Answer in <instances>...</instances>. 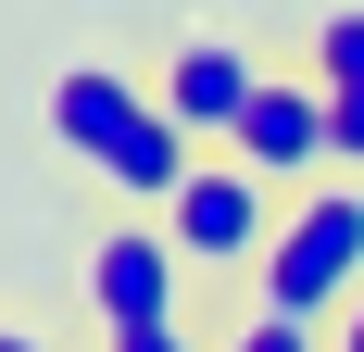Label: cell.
Instances as JSON below:
<instances>
[{"mask_svg": "<svg viewBox=\"0 0 364 352\" xmlns=\"http://www.w3.org/2000/svg\"><path fill=\"white\" fill-rule=\"evenodd\" d=\"M50 139L75 151V164H101L126 202H176L188 164H201V139H188L176 113H164V88H139V76H113V63H63L50 76Z\"/></svg>", "mask_w": 364, "mask_h": 352, "instance_id": "6da1fadb", "label": "cell"}, {"mask_svg": "<svg viewBox=\"0 0 364 352\" xmlns=\"http://www.w3.org/2000/svg\"><path fill=\"white\" fill-rule=\"evenodd\" d=\"M352 289H364V176H314V189H289V214H277V252H264L252 302L327 327Z\"/></svg>", "mask_w": 364, "mask_h": 352, "instance_id": "7a4b0ae2", "label": "cell"}, {"mask_svg": "<svg viewBox=\"0 0 364 352\" xmlns=\"http://www.w3.org/2000/svg\"><path fill=\"white\" fill-rule=\"evenodd\" d=\"M277 214H289V189H277V176H252L239 151H201V164H188V189L164 202V227H176L188 277H239V289H252L264 252H277Z\"/></svg>", "mask_w": 364, "mask_h": 352, "instance_id": "3957f363", "label": "cell"}, {"mask_svg": "<svg viewBox=\"0 0 364 352\" xmlns=\"http://www.w3.org/2000/svg\"><path fill=\"white\" fill-rule=\"evenodd\" d=\"M239 164L252 176H277V189H314V176H339V88L314 63H264V88H252V113H239Z\"/></svg>", "mask_w": 364, "mask_h": 352, "instance_id": "277c9868", "label": "cell"}, {"mask_svg": "<svg viewBox=\"0 0 364 352\" xmlns=\"http://www.w3.org/2000/svg\"><path fill=\"white\" fill-rule=\"evenodd\" d=\"M176 302H188V252L164 214H126L88 239V327H176Z\"/></svg>", "mask_w": 364, "mask_h": 352, "instance_id": "5b68a950", "label": "cell"}, {"mask_svg": "<svg viewBox=\"0 0 364 352\" xmlns=\"http://www.w3.org/2000/svg\"><path fill=\"white\" fill-rule=\"evenodd\" d=\"M252 88H264V63L239 51V38H176V63H164V113H176L188 139H239V113H252Z\"/></svg>", "mask_w": 364, "mask_h": 352, "instance_id": "8992f818", "label": "cell"}, {"mask_svg": "<svg viewBox=\"0 0 364 352\" xmlns=\"http://www.w3.org/2000/svg\"><path fill=\"white\" fill-rule=\"evenodd\" d=\"M214 352H327V327H301V315H264V302H239V327H226Z\"/></svg>", "mask_w": 364, "mask_h": 352, "instance_id": "52a82bcc", "label": "cell"}, {"mask_svg": "<svg viewBox=\"0 0 364 352\" xmlns=\"http://www.w3.org/2000/svg\"><path fill=\"white\" fill-rule=\"evenodd\" d=\"M314 76L327 88H364V13H314Z\"/></svg>", "mask_w": 364, "mask_h": 352, "instance_id": "ba28073f", "label": "cell"}, {"mask_svg": "<svg viewBox=\"0 0 364 352\" xmlns=\"http://www.w3.org/2000/svg\"><path fill=\"white\" fill-rule=\"evenodd\" d=\"M101 352H201L188 327H101Z\"/></svg>", "mask_w": 364, "mask_h": 352, "instance_id": "9c48e42d", "label": "cell"}, {"mask_svg": "<svg viewBox=\"0 0 364 352\" xmlns=\"http://www.w3.org/2000/svg\"><path fill=\"white\" fill-rule=\"evenodd\" d=\"M339 176H364V88H339Z\"/></svg>", "mask_w": 364, "mask_h": 352, "instance_id": "30bf717a", "label": "cell"}, {"mask_svg": "<svg viewBox=\"0 0 364 352\" xmlns=\"http://www.w3.org/2000/svg\"><path fill=\"white\" fill-rule=\"evenodd\" d=\"M0 352H63V327H38V315H0Z\"/></svg>", "mask_w": 364, "mask_h": 352, "instance_id": "8fae6325", "label": "cell"}, {"mask_svg": "<svg viewBox=\"0 0 364 352\" xmlns=\"http://www.w3.org/2000/svg\"><path fill=\"white\" fill-rule=\"evenodd\" d=\"M327 352H364V289H352V302L327 315Z\"/></svg>", "mask_w": 364, "mask_h": 352, "instance_id": "7c38bea8", "label": "cell"}]
</instances>
